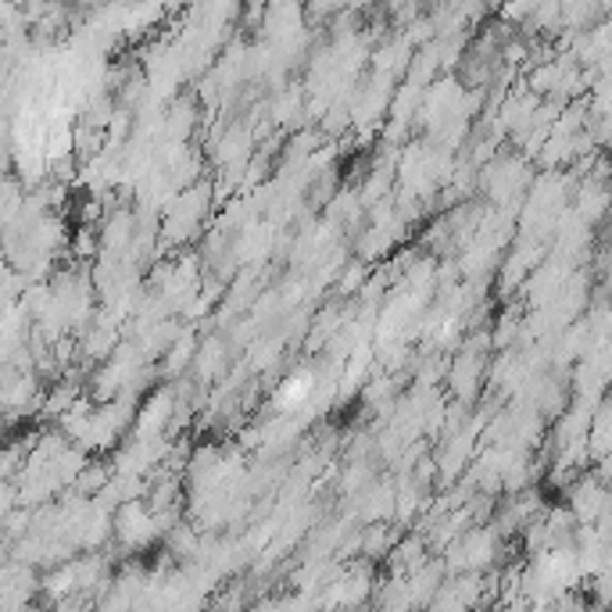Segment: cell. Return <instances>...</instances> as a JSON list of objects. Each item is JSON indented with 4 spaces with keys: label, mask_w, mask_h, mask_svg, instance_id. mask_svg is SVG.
Wrapping results in <instances>:
<instances>
[{
    "label": "cell",
    "mask_w": 612,
    "mask_h": 612,
    "mask_svg": "<svg viewBox=\"0 0 612 612\" xmlns=\"http://www.w3.org/2000/svg\"><path fill=\"white\" fill-rule=\"evenodd\" d=\"M494 612H520V609H515V605H502V609H494Z\"/></svg>",
    "instance_id": "cell-1"
}]
</instances>
